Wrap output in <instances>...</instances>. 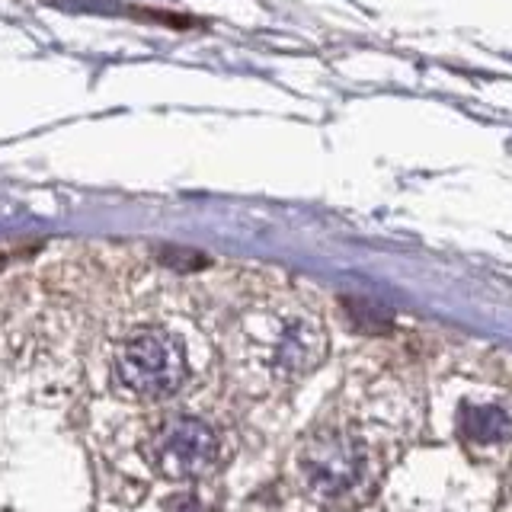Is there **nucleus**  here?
Instances as JSON below:
<instances>
[{
  "instance_id": "20e7f679",
  "label": "nucleus",
  "mask_w": 512,
  "mask_h": 512,
  "mask_svg": "<svg viewBox=\"0 0 512 512\" xmlns=\"http://www.w3.org/2000/svg\"><path fill=\"white\" fill-rule=\"evenodd\" d=\"M218 439L212 426L196 416H173L154 436V461L167 477H199L215 464Z\"/></svg>"
},
{
  "instance_id": "39448f33",
  "label": "nucleus",
  "mask_w": 512,
  "mask_h": 512,
  "mask_svg": "<svg viewBox=\"0 0 512 512\" xmlns=\"http://www.w3.org/2000/svg\"><path fill=\"white\" fill-rule=\"evenodd\" d=\"M461 436L471 445H503L512 439V416L503 407L474 404L461 410Z\"/></svg>"
},
{
  "instance_id": "7ed1b4c3",
  "label": "nucleus",
  "mask_w": 512,
  "mask_h": 512,
  "mask_svg": "<svg viewBox=\"0 0 512 512\" xmlns=\"http://www.w3.org/2000/svg\"><path fill=\"white\" fill-rule=\"evenodd\" d=\"M324 349H327V336L317 317L304 311H282L266 327L263 365L269 375L288 381L314 368L324 359Z\"/></svg>"
},
{
  "instance_id": "f257e3e1",
  "label": "nucleus",
  "mask_w": 512,
  "mask_h": 512,
  "mask_svg": "<svg viewBox=\"0 0 512 512\" xmlns=\"http://www.w3.org/2000/svg\"><path fill=\"white\" fill-rule=\"evenodd\" d=\"M116 378L138 397H170L186 381L183 343L167 330H141L128 336L116 356Z\"/></svg>"
},
{
  "instance_id": "f03ea898",
  "label": "nucleus",
  "mask_w": 512,
  "mask_h": 512,
  "mask_svg": "<svg viewBox=\"0 0 512 512\" xmlns=\"http://www.w3.org/2000/svg\"><path fill=\"white\" fill-rule=\"evenodd\" d=\"M365 448L352 436H320L301 458L304 487L320 503H343L365 484Z\"/></svg>"
}]
</instances>
